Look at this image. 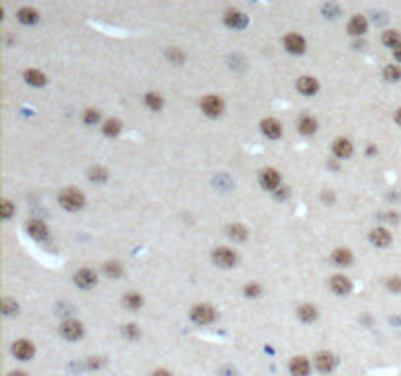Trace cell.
Listing matches in <instances>:
<instances>
[{"instance_id": "1", "label": "cell", "mask_w": 401, "mask_h": 376, "mask_svg": "<svg viewBox=\"0 0 401 376\" xmlns=\"http://www.w3.org/2000/svg\"><path fill=\"white\" fill-rule=\"evenodd\" d=\"M59 204L69 212H77L80 208H84V204H86V198H84V194L77 190V188L69 186L65 188L61 194H59Z\"/></svg>"}, {"instance_id": "2", "label": "cell", "mask_w": 401, "mask_h": 376, "mask_svg": "<svg viewBox=\"0 0 401 376\" xmlns=\"http://www.w3.org/2000/svg\"><path fill=\"white\" fill-rule=\"evenodd\" d=\"M190 320L194 323H198V325H208V323H212L215 320V310L210 304H198L190 311Z\"/></svg>"}, {"instance_id": "3", "label": "cell", "mask_w": 401, "mask_h": 376, "mask_svg": "<svg viewBox=\"0 0 401 376\" xmlns=\"http://www.w3.org/2000/svg\"><path fill=\"white\" fill-rule=\"evenodd\" d=\"M202 112L206 114V116H210V118H217V116H221L223 114V108H225V102H223L219 96H215V94H208L206 98L202 100Z\"/></svg>"}, {"instance_id": "4", "label": "cell", "mask_w": 401, "mask_h": 376, "mask_svg": "<svg viewBox=\"0 0 401 376\" xmlns=\"http://www.w3.org/2000/svg\"><path fill=\"white\" fill-rule=\"evenodd\" d=\"M213 263L221 268H231V266L237 265V253L231 251L229 247H217L213 251Z\"/></svg>"}, {"instance_id": "5", "label": "cell", "mask_w": 401, "mask_h": 376, "mask_svg": "<svg viewBox=\"0 0 401 376\" xmlns=\"http://www.w3.org/2000/svg\"><path fill=\"white\" fill-rule=\"evenodd\" d=\"M280 173L276 169H272V166H266V169H262L260 173H258V182H260V186L264 188V190H276L280 186Z\"/></svg>"}, {"instance_id": "6", "label": "cell", "mask_w": 401, "mask_h": 376, "mask_svg": "<svg viewBox=\"0 0 401 376\" xmlns=\"http://www.w3.org/2000/svg\"><path fill=\"white\" fill-rule=\"evenodd\" d=\"M12 354L18 359V361H30L35 354V347L32 341L28 339H18L16 343L12 345Z\"/></svg>"}, {"instance_id": "7", "label": "cell", "mask_w": 401, "mask_h": 376, "mask_svg": "<svg viewBox=\"0 0 401 376\" xmlns=\"http://www.w3.org/2000/svg\"><path fill=\"white\" fill-rule=\"evenodd\" d=\"M61 335L69 339V341H77L80 339L82 335H84V327H82V323L77 320H67L63 325H61Z\"/></svg>"}, {"instance_id": "8", "label": "cell", "mask_w": 401, "mask_h": 376, "mask_svg": "<svg viewBox=\"0 0 401 376\" xmlns=\"http://www.w3.org/2000/svg\"><path fill=\"white\" fill-rule=\"evenodd\" d=\"M313 365L315 368L319 370V372H323V374H329L331 370L335 368L337 365V361H335V354L329 353V351H321V353L315 354V359H313Z\"/></svg>"}, {"instance_id": "9", "label": "cell", "mask_w": 401, "mask_h": 376, "mask_svg": "<svg viewBox=\"0 0 401 376\" xmlns=\"http://www.w3.org/2000/svg\"><path fill=\"white\" fill-rule=\"evenodd\" d=\"M284 47H286V51H290L294 55H301L305 51L307 44H305L303 35H300V33H288L284 37Z\"/></svg>"}, {"instance_id": "10", "label": "cell", "mask_w": 401, "mask_h": 376, "mask_svg": "<svg viewBox=\"0 0 401 376\" xmlns=\"http://www.w3.org/2000/svg\"><path fill=\"white\" fill-rule=\"evenodd\" d=\"M96 273L94 270H90V268H80L75 273V284L78 288H82V290H90V288L96 286Z\"/></svg>"}, {"instance_id": "11", "label": "cell", "mask_w": 401, "mask_h": 376, "mask_svg": "<svg viewBox=\"0 0 401 376\" xmlns=\"http://www.w3.org/2000/svg\"><path fill=\"white\" fill-rule=\"evenodd\" d=\"M296 89L300 90L303 96H315L317 90H319V80L315 77H309V75H303V77L298 78Z\"/></svg>"}, {"instance_id": "12", "label": "cell", "mask_w": 401, "mask_h": 376, "mask_svg": "<svg viewBox=\"0 0 401 376\" xmlns=\"http://www.w3.org/2000/svg\"><path fill=\"white\" fill-rule=\"evenodd\" d=\"M223 20H225V24H227L229 28H233V30H243V28L247 26V22H249V18H247L245 12L235 10V8L225 12Z\"/></svg>"}, {"instance_id": "13", "label": "cell", "mask_w": 401, "mask_h": 376, "mask_svg": "<svg viewBox=\"0 0 401 376\" xmlns=\"http://www.w3.org/2000/svg\"><path fill=\"white\" fill-rule=\"evenodd\" d=\"M329 286L333 290L337 296H346L350 290H352V282H350V278H346L345 275H335L331 277L329 280Z\"/></svg>"}, {"instance_id": "14", "label": "cell", "mask_w": 401, "mask_h": 376, "mask_svg": "<svg viewBox=\"0 0 401 376\" xmlns=\"http://www.w3.org/2000/svg\"><path fill=\"white\" fill-rule=\"evenodd\" d=\"M352 151H354V147L350 143V139H346V137H337L333 141V155L337 157V159H350Z\"/></svg>"}, {"instance_id": "15", "label": "cell", "mask_w": 401, "mask_h": 376, "mask_svg": "<svg viewBox=\"0 0 401 376\" xmlns=\"http://www.w3.org/2000/svg\"><path fill=\"white\" fill-rule=\"evenodd\" d=\"M290 374L292 376H309V370H311V365L305 357H294L290 361Z\"/></svg>"}, {"instance_id": "16", "label": "cell", "mask_w": 401, "mask_h": 376, "mask_svg": "<svg viewBox=\"0 0 401 376\" xmlns=\"http://www.w3.org/2000/svg\"><path fill=\"white\" fill-rule=\"evenodd\" d=\"M260 130L270 139H278L280 135H282V123L276 118H266V120L260 122Z\"/></svg>"}, {"instance_id": "17", "label": "cell", "mask_w": 401, "mask_h": 376, "mask_svg": "<svg viewBox=\"0 0 401 376\" xmlns=\"http://www.w3.org/2000/svg\"><path fill=\"white\" fill-rule=\"evenodd\" d=\"M26 232H28L30 237H34V239L39 241V239H45V237H47L49 229H47V225H45L41 220H30L26 223Z\"/></svg>"}, {"instance_id": "18", "label": "cell", "mask_w": 401, "mask_h": 376, "mask_svg": "<svg viewBox=\"0 0 401 376\" xmlns=\"http://www.w3.org/2000/svg\"><path fill=\"white\" fill-rule=\"evenodd\" d=\"M331 261L339 266H350L352 265V251L346 247H337L331 253Z\"/></svg>"}, {"instance_id": "19", "label": "cell", "mask_w": 401, "mask_h": 376, "mask_svg": "<svg viewBox=\"0 0 401 376\" xmlns=\"http://www.w3.org/2000/svg\"><path fill=\"white\" fill-rule=\"evenodd\" d=\"M346 28H348L350 35H364L368 32V20L362 14H357V16L350 18V22H348Z\"/></svg>"}, {"instance_id": "20", "label": "cell", "mask_w": 401, "mask_h": 376, "mask_svg": "<svg viewBox=\"0 0 401 376\" xmlns=\"http://www.w3.org/2000/svg\"><path fill=\"white\" fill-rule=\"evenodd\" d=\"M370 241L376 247H388L391 243V233L384 227H376L370 232Z\"/></svg>"}, {"instance_id": "21", "label": "cell", "mask_w": 401, "mask_h": 376, "mask_svg": "<svg viewBox=\"0 0 401 376\" xmlns=\"http://www.w3.org/2000/svg\"><path fill=\"white\" fill-rule=\"evenodd\" d=\"M16 16H18V20L22 24H26V26H32V24H35L39 20V12L35 10V8H32V6H24V8H20Z\"/></svg>"}, {"instance_id": "22", "label": "cell", "mask_w": 401, "mask_h": 376, "mask_svg": "<svg viewBox=\"0 0 401 376\" xmlns=\"http://www.w3.org/2000/svg\"><path fill=\"white\" fill-rule=\"evenodd\" d=\"M24 78H26V82L32 85V87H43L45 82H47V77H45L41 71H37V69H28V71L24 73Z\"/></svg>"}, {"instance_id": "23", "label": "cell", "mask_w": 401, "mask_h": 376, "mask_svg": "<svg viewBox=\"0 0 401 376\" xmlns=\"http://www.w3.org/2000/svg\"><path fill=\"white\" fill-rule=\"evenodd\" d=\"M298 132L303 133V135H313L317 132V120L311 118V116H303L298 122Z\"/></svg>"}, {"instance_id": "24", "label": "cell", "mask_w": 401, "mask_h": 376, "mask_svg": "<svg viewBox=\"0 0 401 376\" xmlns=\"http://www.w3.org/2000/svg\"><path fill=\"white\" fill-rule=\"evenodd\" d=\"M298 318L305 323H311V321L317 320V308L311 306V304H303L298 308Z\"/></svg>"}, {"instance_id": "25", "label": "cell", "mask_w": 401, "mask_h": 376, "mask_svg": "<svg viewBox=\"0 0 401 376\" xmlns=\"http://www.w3.org/2000/svg\"><path fill=\"white\" fill-rule=\"evenodd\" d=\"M102 132H104V135H108V137H116V135H120V132H122V122L118 118H110V120L104 122Z\"/></svg>"}, {"instance_id": "26", "label": "cell", "mask_w": 401, "mask_h": 376, "mask_svg": "<svg viewBox=\"0 0 401 376\" xmlns=\"http://www.w3.org/2000/svg\"><path fill=\"white\" fill-rule=\"evenodd\" d=\"M382 44L386 45V47L395 49L397 45H401V33L397 30H386L384 35H382Z\"/></svg>"}, {"instance_id": "27", "label": "cell", "mask_w": 401, "mask_h": 376, "mask_svg": "<svg viewBox=\"0 0 401 376\" xmlns=\"http://www.w3.org/2000/svg\"><path fill=\"white\" fill-rule=\"evenodd\" d=\"M227 235H229V239H233V241H245L249 233H247L245 225H241V223H231V225L227 227Z\"/></svg>"}, {"instance_id": "28", "label": "cell", "mask_w": 401, "mask_h": 376, "mask_svg": "<svg viewBox=\"0 0 401 376\" xmlns=\"http://www.w3.org/2000/svg\"><path fill=\"white\" fill-rule=\"evenodd\" d=\"M163 96L159 94V92H147L145 94V106L149 108V110L153 112H159L161 108H163Z\"/></svg>"}, {"instance_id": "29", "label": "cell", "mask_w": 401, "mask_h": 376, "mask_svg": "<svg viewBox=\"0 0 401 376\" xmlns=\"http://www.w3.org/2000/svg\"><path fill=\"white\" fill-rule=\"evenodd\" d=\"M123 306L129 308V310H137V308L143 306V296L137 294V292H129V294L123 296Z\"/></svg>"}, {"instance_id": "30", "label": "cell", "mask_w": 401, "mask_h": 376, "mask_svg": "<svg viewBox=\"0 0 401 376\" xmlns=\"http://www.w3.org/2000/svg\"><path fill=\"white\" fill-rule=\"evenodd\" d=\"M384 78L388 82H397L401 78V69L397 65H388L384 69Z\"/></svg>"}, {"instance_id": "31", "label": "cell", "mask_w": 401, "mask_h": 376, "mask_svg": "<svg viewBox=\"0 0 401 376\" xmlns=\"http://www.w3.org/2000/svg\"><path fill=\"white\" fill-rule=\"evenodd\" d=\"M104 273H106L110 278H118V277H122L123 268L118 261H110V263H106V265H104Z\"/></svg>"}, {"instance_id": "32", "label": "cell", "mask_w": 401, "mask_h": 376, "mask_svg": "<svg viewBox=\"0 0 401 376\" xmlns=\"http://www.w3.org/2000/svg\"><path fill=\"white\" fill-rule=\"evenodd\" d=\"M18 310H20V308H18V304H16L14 300H10V298L2 300V314H4V316H8V318H10V316H18Z\"/></svg>"}, {"instance_id": "33", "label": "cell", "mask_w": 401, "mask_h": 376, "mask_svg": "<svg viewBox=\"0 0 401 376\" xmlns=\"http://www.w3.org/2000/svg\"><path fill=\"white\" fill-rule=\"evenodd\" d=\"M123 337L125 339H131V341H135V339H139L141 337V329L135 325V323H127V325H123Z\"/></svg>"}, {"instance_id": "34", "label": "cell", "mask_w": 401, "mask_h": 376, "mask_svg": "<svg viewBox=\"0 0 401 376\" xmlns=\"http://www.w3.org/2000/svg\"><path fill=\"white\" fill-rule=\"evenodd\" d=\"M243 292H245L247 298L255 300V298H258V296L262 294V286H260L258 282H249V284L243 288Z\"/></svg>"}, {"instance_id": "35", "label": "cell", "mask_w": 401, "mask_h": 376, "mask_svg": "<svg viewBox=\"0 0 401 376\" xmlns=\"http://www.w3.org/2000/svg\"><path fill=\"white\" fill-rule=\"evenodd\" d=\"M88 177L92 180H96V182H104V180H108V171L104 166H92Z\"/></svg>"}, {"instance_id": "36", "label": "cell", "mask_w": 401, "mask_h": 376, "mask_svg": "<svg viewBox=\"0 0 401 376\" xmlns=\"http://www.w3.org/2000/svg\"><path fill=\"white\" fill-rule=\"evenodd\" d=\"M100 122V112L96 110V108H88V110H84V123L86 126H94V123Z\"/></svg>"}, {"instance_id": "37", "label": "cell", "mask_w": 401, "mask_h": 376, "mask_svg": "<svg viewBox=\"0 0 401 376\" xmlns=\"http://www.w3.org/2000/svg\"><path fill=\"white\" fill-rule=\"evenodd\" d=\"M167 57H168V61H172V63H176V65H180V63L184 61V55L179 51V47H170V49H167Z\"/></svg>"}, {"instance_id": "38", "label": "cell", "mask_w": 401, "mask_h": 376, "mask_svg": "<svg viewBox=\"0 0 401 376\" xmlns=\"http://www.w3.org/2000/svg\"><path fill=\"white\" fill-rule=\"evenodd\" d=\"M2 218L4 220H10L12 218V214H14V204H12L10 200H2Z\"/></svg>"}, {"instance_id": "39", "label": "cell", "mask_w": 401, "mask_h": 376, "mask_svg": "<svg viewBox=\"0 0 401 376\" xmlns=\"http://www.w3.org/2000/svg\"><path fill=\"white\" fill-rule=\"evenodd\" d=\"M386 286L390 288L391 292H401V278H399V277H391V278H388V282H386Z\"/></svg>"}, {"instance_id": "40", "label": "cell", "mask_w": 401, "mask_h": 376, "mask_svg": "<svg viewBox=\"0 0 401 376\" xmlns=\"http://www.w3.org/2000/svg\"><path fill=\"white\" fill-rule=\"evenodd\" d=\"M151 376H172V374H170L168 370H165V368H159V370H155Z\"/></svg>"}, {"instance_id": "41", "label": "cell", "mask_w": 401, "mask_h": 376, "mask_svg": "<svg viewBox=\"0 0 401 376\" xmlns=\"http://www.w3.org/2000/svg\"><path fill=\"white\" fill-rule=\"evenodd\" d=\"M393 57H395V59H397V61L401 63V45H397V47L393 49Z\"/></svg>"}, {"instance_id": "42", "label": "cell", "mask_w": 401, "mask_h": 376, "mask_svg": "<svg viewBox=\"0 0 401 376\" xmlns=\"http://www.w3.org/2000/svg\"><path fill=\"white\" fill-rule=\"evenodd\" d=\"M8 376H28V374L22 372V370H12V372H8Z\"/></svg>"}, {"instance_id": "43", "label": "cell", "mask_w": 401, "mask_h": 376, "mask_svg": "<svg viewBox=\"0 0 401 376\" xmlns=\"http://www.w3.org/2000/svg\"><path fill=\"white\" fill-rule=\"evenodd\" d=\"M395 122H397V126H401V108H397V112H395Z\"/></svg>"}]
</instances>
